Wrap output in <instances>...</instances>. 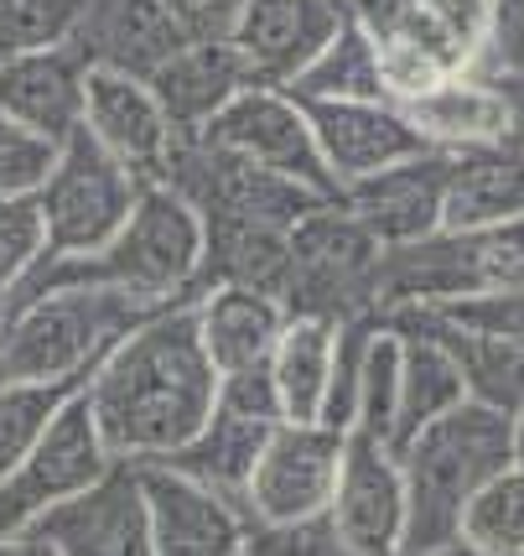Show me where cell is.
<instances>
[{"label":"cell","instance_id":"47","mask_svg":"<svg viewBox=\"0 0 524 556\" xmlns=\"http://www.w3.org/2000/svg\"><path fill=\"white\" fill-rule=\"evenodd\" d=\"M400 556H488V552H477L468 541H447V546H431V552H400Z\"/></svg>","mask_w":524,"mask_h":556},{"label":"cell","instance_id":"43","mask_svg":"<svg viewBox=\"0 0 524 556\" xmlns=\"http://www.w3.org/2000/svg\"><path fill=\"white\" fill-rule=\"evenodd\" d=\"M167 5L197 42H234L239 16H244V0H167Z\"/></svg>","mask_w":524,"mask_h":556},{"label":"cell","instance_id":"19","mask_svg":"<svg viewBox=\"0 0 524 556\" xmlns=\"http://www.w3.org/2000/svg\"><path fill=\"white\" fill-rule=\"evenodd\" d=\"M348 22L337 0H244L234 42L255 84H281L291 89L307 63L337 37Z\"/></svg>","mask_w":524,"mask_h":556},{"label":"cell","instance_id":"23","mask_svg":"<svg viewBox=\"0 0 524 556\" xmlns=\"http://www.w3.org/2000/svg\"><path fill=\"white\" fill-rule=\"evenodd\" d=\"M255 84V73L244 63L239 42H197L192 37L188 48L177 52L171 63L156 68L151 89L167 104L171 125L188 136V130H203L218 110H229V99H239Z\"/></svg>","mask_w":524,"mask_h":556},{"label":"cell","instance_id":"5","mask_svg":"<svg viewBox=\"0 0 524 556\" xmlns=\"http://www.w3.org/2000/svg\"><path fill=\"white\" fill-rule=\"evenodd\" d=\"M380 266L384 244L333 198L291 229V270L281 302L291 317H317L333 328L380 317Z\"/></svg>","mask_w":524,"mask_h":556},{"label":"cell","instance_id":"7","mask_svg":"<svg viewBox=\"0 0 524 556\" xmlns=\"http://www.w3.org/2000/svg\"><path fill=\"white\" fill-rule=\"evenodd\" d=\"M141 193V177L119 156H110L89 130L68 136L48 182L37 188V208L48 224V255H89L99 244H110L125 229V218L136 214Z\"/></svg>","mask_w":524,"mask_h":556},{"label":"cell","instance_id":"6","mask_svg":"<svg viewBox=\"0 0 524 556\" xmlns=\"http://www.w3.org/2000/svg\"><path fill=\"white\" fill-rule=\"evenodd\" d=\"M494 287H524V224L431 229L426 240L389 244L380 266V323L406 307H442Z\"/></svg>","mask_w":524,"mask_h":556},{"label":"cell","instance_id":"48","mask_svg":"<svg viewBox=\"0 0 524 556\" xmlns=\"http://www.w3.org/2000/svg\"><path fill=\"white\" fill-rule=\"evenodd\" d=\"M509 442H514V468H524V406L509 416Z\"/></svg>","mask_w":524,"mask_h":556},{"label":"cell","instance_id":"14","mask_svg":"<svg viewBox=\"0 0 524 556\" xmlns=\"http://www.w3.org/2000/svg\"><path fill=\"white\" fill-rule=\"evenodd\" d=\"M84 130L110 156H119L141 182H162L167 177L171 146L182 136L171 125L167 104L151 89V78H130V73H110V68H89Z\"/></svg>","mask_w":524,"mask_h":556},{"label":"cell","instance_id":"44","mask_svg":"<svg viewBox=\"0 0 524 556\" xmlns=\"http://www.w3.org/2000/svg\"><path fill=\"white\" fill-rule=\"evenodd\" d=\"M343 5V16L358 26H369L374 37H384V31H400L406 26V16L416 11V0H337Z\"/></svg>","mask_w":524,"mask_h":556},{"label":"cell","instance_id":"30","mask_svg":"<svg viewBox=\"0 0 524 556\" xmlns=\"http://www.w3.org/2000/svg\"><path fill=\"white\" fill-rule=\"evenodd\" d=\"M400 31L431 48L452 73H473L494 31V0H416Z\"/></svg>","mask_w":524,"mask_h":556},{"label":"cell","instance_id":"11","mask_svg":"<svg viewBox=\"0 0 524 556\" xmlns=\"http://www.w3.org/2000/svg\"><path fill=\"white\" fill-rule=\"evenodd\" d=\"M343 442L348 432H337L328 421H281L250 479V520L255 526L322 520L337 489Z\"/></svg>","mask_w":524,"mask_h":556},{"label":"cell","instance_id":"3","mask_svg":"<svg viewBox=\"0 0 524 556\" xmlns=\"http://www.w3.org/2000/svg\"><path fill=\"white\" fill-rule=\"evenodd\" d=\"M395 453L406 468L410 505L406 552H431V546L462 541V515L477 500V489L514 463V442H509L503 412L483 406V401H462L457 412L436 416Z\"/></svg>","mask_w":524,"mask_h":556},{"label":"cell","instance_id":"49","mask_svg":"<svg viewBox=\"0 0 524 556\" xmlns=\"http://www.w3.org/2000/svg\"><path fill=\"white\" fill-rule=\"evenodd\" d=\"M520 141H524V136H520Z\"/></svg>","mask_w":524,"mask_h":556},{"label":"cell","instance_id":"29","mask_svg":"<svg viewBox=\"0 0 524 556\" xmlns=\"http://www.w3.org/2000/svg\"><path fill=\"white\" fill-rule=\"evenodd\" d=\"M302 104H333V99H384L380 42L358 22H343L337 37L307 63V73L291 84Z\"/></svg>","mask_w":524,"mask_h":556},{"label":"cell","instance_id":"10","mask_svg":"<svg viewBox=\"0 0 524 556\" xmlns=\"http://www.w3.org/2000/svg\"><path fill=\"white\" fill-rule=\"evenodd\" d=\"M197 136H208L214 146L234 151L239 162H255L265 172L296 177L317 193L337 198V182L328 177V162L317 151V130H311V110L302 99L281 89V84H250L239 99H229V110H218L214 121Z\"/></svg>","mask_w":524,"mask_h":556},{"label":"cell","instance_id":"32","mask_svg":"<svg viewBox=\"0 0 524 556\" xmlns=\"http://www.w3.org/2000/svg\"><path fill=\"white\" fill-rule=\"evenodd\" d=\"M384 323H426V328L468 333V339H524V287H494L442 302V307H406V313H389Z\"/></svg>","mask_w":524,"mask_h":556},{"label":"cell","instance_id":"21","mask_svg":"<svg viewBox=\"0 0 524 556\" xmlns=\"http://www.w3.org/2000/svg\"><path fill=\"white\" fill-rule=\"evenodd\" d=\"M400 110H406L410 125L421 130V141H426L431 151H447V156L520 136L499 78H488V73H452V78H442L431 94L410 99Z\"/></svg>","mask_w":524,"mask_h":556},{"label":"cell","instance_id":"31","mask_svg":"<svg viewBox=\"0 0 524 556\" xmlns=\"http://www.w3.org/2000/svg\"><path fill=\"white\" fill-rule=\"evenodd\" d=\"M400 328H426V323H400ZM426 333H436L457 354L468 401H483L503 416L524 406V339H468V333H442V328H426Z\"/></svg>","mask_w":524,"mask_h":556},{"label":"cell","instance_id":"46","mask_svg":"<svg viewBox=\"0 0 524 556\" xmlns=\"http://www.w3.org/2000/svg\"><path fill=\"white\" fill-rule=\"evenodd\" d=\"M499 89H503V99H509V110H514V130L524 136V73H503Z\"/></svg>","mask_w":524,"mask_h":556},{"label":"cell","instance_id":"34","mask_svg":"<svg viewBox=\"0 0 524 556\" xmlns=\"http://www.w3.org/2000/svg\"><path fill=\"white\" fill-rule=\"evenodd\" d=\"M73 390L78 386H0V479L37 447Z\"/></svg>","mask_w":524,"mask_h":556},{"label":"cell","instance_id":"4","mask_svg":"<svg viewBox=\"0 0 524 556\" xmlns=\"http://www.w3.org/2000/svg\"><path fill=\"white\" fill-rule=\"evenodd\" d=\"M145 307L99 287H57L0 313V386H84Z\"/></svg>","mask_w":524,"mask_h":556},{"label":"cell","instance_id":"39","mask_svg":"<svg viewBox=\"0 0 524 556\" xmlns=\"http://www.w3.org/2000/svg\"><path fill=\"white\" fill-rule=\"evenodd\" d=\"M63 146L37 136L31 125L11 121L0 110V193L5 198H37V188L48 182L52 162H57Z\"/></svg>","mask_w":524,"mask_h":556},{"label":"cell","instance_id":"1","mask_svg":"<svg viewBox=\"0 0 524 556\" xmlns=\"http://www.w3.org/2000/svg\"><path fill=\"white\" fill-rule=\"evenodd\" d=\"M89 412L115 463H162L218 406V369L197 339V313H167L136 323L84 380Z\"/></svg>","mask_w":524,"mask_h":556},{"label":"cell","instance_id":"36","mask_svg":"<svg viewBox=\"0 0 524 556\" xmlns=\"http://www.w3.org/2000/svg\"><path fill=\"white\" fill-rule=\"evenodd\" d=\"M42 255H48V224H42L37 198L0 193V313L11 307L26 276L42 266Z\"/></svg>","mask_w":524,"mask_h":556},{"label":"cell","instance_id":"9","mask_svg":"<svg viewBox=\"0 0 524 556\" xmlns=\"http://www.w3.org/2000/svg\"><path fill=\"white\" fill-rule=\"evenodd\" d=\"M110 468H115V453L104 447L99 421L89 412V395L78 386L63 401V412L48 421V432L37 437V447L0 479V535L31 531L48 509L78 500Z\"/></svg>","mask_w":524,"mask_h":556},{"label":"cell","instance_id":"2","mask_svg":"<svg viewBox=\"0 0 524 556\" xmlns=\"http://www.w3.org/2000/svg\"><path fill=\"white\" fill-rule=\"evenodd\" d=\"M203 261H208L203 214L167 182H145L136 214L125 218L115 240L89 255H42V266L22 281L11 307L57 287H99L145 313H167V307H188L208 291Z\"/></svg>","mask_w":524,"mask_h":556},{"label":"cell","instance_id":"33","mask_svg":"<svg viewBox=\"0 0 524 556\" xmlns=\"http://www.w3.org/2000/svg\"><path fill=\"white\" fill-rule=\"evenodd\" d=\"M462 541L488 556H524V468H503L462 515Z\"/></svg>","mask_w":524,"mask_h":556},{"label":"cell","instance_id":"25","mask_svg":"<svg viewBox=\"0 0 524 556\" xmlns=\"http://www.w3.org/2000/svg\"><path fill=\"white\" fill-rule=\"evenodd\" d=\"M276 427H281V421H250V416H234V412H223V406H214V416L197 427V437L182 442V447L162 463L182 468L197 484L218 489L223 500H234V505L250 515V479H255V463H260L265 442H270Z\"/></svg>","mask_w":524,"mask_h":556},{"label":"cell","instance_id":"35","mask_svg":"<svg viewBox=\"0 0 524 556\" xmlns=\"http://www.w3.org/2000/svg\"><path fill=\"white\" fill-rule=\"evenodd\" d=\"M395 412H400V333L380 323L374 343H369V364H363V386H358V412L354 432L369 437H395Z\"/></svg>","mask_w":524,"mask_h":556},{"label":"cell","instance_id":"42","mask_svg":"<svg viewBox=\"0 0 524 556\" xmlns=\"http://www.w3.org/2000/svg\"><path fill=\"white\" fill-rule=\"evenodd\" d=\"M473 73H488V78L524 73V0H494V31Z\"/></svg>","mask_w":524,"mask_h":556},{"label":"cell","instance_id":"41","mask_svg":"<svg viewBox=\"0 0 524 556\" xmlns=\"http://www.w3.org/2000/svg\"><path fill=\"white\" fill-rule=\"evenodd\" d=\"M218 406L234 416H250V421H286L281 386H276L270 364H250V369H234V375H218Z\"/></svg>","mask_w":524,"mask_h":556},{"label":"cell","instance_id":"38","mask_svg":"<svg viewBox=\"0 0 524 556\" xmlns=\"http://www.w3.org/2000/svg\"><path fill=\"white\" fill-rule=\"evenodd\" d=\"M374 42H380V78L389 104H410V99L431 94L442 78H452V68L431 48H421L416 37H406V31H384Z\"/></svg>","mask_w":524,"mask_h":556},{"label":"cell","instance_id":"12","mask_svg":"<svg viewBox=\"0 0 524 556\" xmlns=\"http://www.w3.org/2000/svg\"><path fill=\"white\" fill-rule=\"evenodd\" d=\"M406 468L400 453L369 432H348L343 468L328 505V526L354 556H400L406 552Z\"/></svg>","mask_w":524,"mask_h":556},{"label":"cell","instance_id":"22","mask_svg":"<svg viewBox=\"0 0 524 556\" xmlns=\"http://www.w3.org/2000/svg\"><path fill=\"white\" fill-rule=\"evenodd\" d=\"M192 313H197V339H203L218 375L270 364L276 343H281L291 323L286 302L255 287H208L192 302Z\"/></svg>","mask_w":524,"mask_h":556},{"label":"cell","instance_id":"27","mask_svg":"<svg viewBox=\"0 0 524 556\" xmlns=\"http://www.w3.org/2000/svg\"><path fill=\"white\" fill-rule=\"evenodd\" d=\"M203 229H208V261H203L208 287H255L281 296L291 270V229L239 224V218H218Z\"/></svg>","mask_w":524,"mask_h":556},{"label":"cell","instance_id":"8","mask_svg":"<svg viewBox=\"0 0 524 556\" xmlns=\"http://www.w3.org/2000/svg\"><path fill=\"white\" fill-rule=\"evenodd\" d=\"M167 188L188 198L192 208L203 214V224H218V218H239V224H276V229H296L311 208L333 203L328 193H317L296 177H281V172H265L255 162H239L234 151L214 146L208 136H177L167 162Z\"/></svg>","mask_w":524,"mask_h":556},{"label":"cell","instance_id":"16","mask_svg":"<svg viewBox=\"0 0 524 556\" xmlns=\"http://www.w3.org/2000/svg\"><path fill=\"white\" fill-rule=\"evenodd\" d=\"M188 42L192 37L167 0H84V16L68 37V48L89 68L130 78H156V68L171 63Z\"/></svg>","mask_w":524,"mask_h":556},{"label":"cell","instance_id":"40","mask_svg":"<svg viewBox=\"0 0 524 556\" xmlns=\"http://www.w3.org/2000/svg\"><path fill=\"white\" fill-rule=\"evenodd\" d=\"M239 556H354L337 531L322 520H302V526H255Z\"/></svg>","mask_w":524,"mask_h":556},{"label":"cell","instance_id":"15","mask_svg":"<svg viewBox=\"0 0 524 556\" xmlns=\"http://www.w3.org/2000/svg\"><path fill=\"white\" fill-rule=\"evenodd\" d=\"M37 531L48 535L63 556H162L156 535H151L136 463H115L94 489H84L78 500L48 509L37 520Z\"/></svg>","mask_w":524,"mask_h":556},{"label":"cell","instance_id":"20","mask_svg":"<svg viewBox=\"0 0 524 556\" xmlns=\"http://www.w3.org/2000/svg\"><path fill=\"white\" fill-rule=\"evenodd\" d=\"M84 94H89V63L68 42L0 58V110L57 146L84 130Z\"/></svg>","mask_w":524,"mask_h":556},{"label":"cell","instance_id":"28","mask_svg":"<svg viewBox=\"0 0 524 556\" xmlns=\"http://www.w3.org/2000/svg\"><path fill=\"white\" fill-rule=\"evenodd\" d=\"M333 359H337L333 323L291 317L281 343H276V354H270V375H276V386H281L286 421H322L328 390H333Z\"/></svg>","mask_w":524,"mask_h":556},{"label":"cell","instance_id":"18","mask_svg":"<svg viewBox=\"0 0 524 556\" xmlns=\"http://www.w3.org/2000/svg\"><path fill=\"white\" fill-rule=\"evenodd\" d=\"M447 172H452V156L426 146V151H416L406 162H395V167L343 188L337 203L354 218H363L369 235L384 250L426 240L431 229H442V214H447Z\"/></svg>","mask_w":524,"mask_h":556},{"label":"cell","instance_id":"13","mask_svg":"<svg viewBox=\"0 0 524 556\" xmlns=\"http://www.w3.org/2000/svg\"><path fill=\"white\" fill-rule=\"evenodd\" d=\"M151 515V535L162 556H239L255 531V520L223 500L218 489L188 479L171 463H136Z\"/></svg>","mask_w":524,"mask_h":556},{"label":"cell","instance_id":"17","mask_svg":"<svg viewBox=\"0 0 524 556\" xmlns=\"http://www.w3.org/2000/svg\"><path fill=\"white\" fill-rule=\"evenodd\" d=\"M311 130H317V151L328 162V177L343 188H354L374 172L406 162L416 151H426L421 130L410 115L389 99H333V104H307Z\"/></svg>","mask_w":524,"mask_h":556},{"label":"cell","instance_id":"24","mask_svg":"<svg viewBox=\"0 0 524 556\" xmlns=\"http://www.w3.org/2000/svg\"><path fill=\"white\" fill-rule=\"evenodd\" d=\"M447 229H499L524 224V141L457 151L447 172Z\"/></svg>","mask_w":524,"mask_h":556},{"label":"cell","instance_id":"45","mask_svg":"<svg viewBox=\"0 0 524 556\" xmlns=\"http://www.w3.org/2000/svg\"><path fill=\"white\" fill-rule=\"evenodd\" d=\"M0 556H63L57 546H52L48 535L37 531H11V535H0Z\"/></svg>","mask_w":524,"mask_h":556},{"label":"cell","instance_id":"37","mask_svg":"<svg viewBox=\"0 0 524 556\" xmlns=\"http://www.w3.org/2000/svg\"><path fill=\"white\" fill-rule=\"evenodd\" d=\"M78 16H84V0H0V58L68 42Z\"/></svg>","mask_w":524,"mask_h":556},{"label":"cell","instance_id":"26","mask_svg":"<svg viewBox=\"0 0 524 556\" xmlns=\"http://www.w3.org/2000/svg\"><path fill=\"white\" fill-rule=\"evenodd\" d=\"M389 328L400 333V412H395L389 447H406L421 427H431L436 416L457 412L468 401V380H462L457 354L436 333L400 328V323H389Z\"/></svg>","mask_w":524,"mask_h":556}]
</instances>
